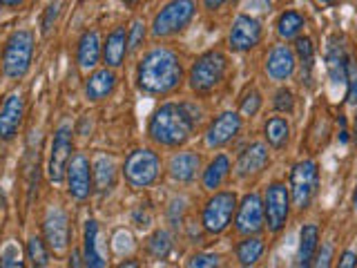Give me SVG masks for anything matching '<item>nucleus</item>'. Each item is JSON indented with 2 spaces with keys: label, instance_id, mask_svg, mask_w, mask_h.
<instances>
[{
  "label": "nucleus",
  "instance_id": "11",
  "mask_svg": "<svg viewBox=\"0 0 357 268\" xmlns=\"http://www.w3.org/2000/svg\"><path fill=\"white\" fill-rule=\"evenodd\" d=\"M45 239L54 253H63L70 244V219L63 208H50L45 217Z\"/></svg>",
  "mask_w": 357,
  "mask_h": 268
},
{
  "label": "nucleus",
  "instance_id": "15",
  "mask_svg": "<svg viewBox=\"0 0 357 268\" xmlns=\"http://www.w3.org/2000/svg\"><path fill=\"white\" fill-rule=\"evenodd\" d=\"M67 186L74 199H87L92 193V174H89V161L83 154H76L67 165Z\"/></svg>",
  "mask_w": 357,
  "mask_h": 268
},
{
  "label": "nucleus",
  "instance_id": "2",
  "mask_svg": "<svg viewBox=\"0 0 357 268\" xmlns=\"http://www.w3.org/2000/svg\"><path fill=\"white\" fill-rule=\"evenodd\" d=\"M197 121L199 117H195L192 105L165 103L150 119V137L167 148H176L190 139V132H192Z\"/></svg>",
  "mask_w": 357,
  "mask_h": 268
},
{
  "label": "nucleus",
  "instance_id": "13",
  "mask_svg": "<svg viewBox=\"0 0 357 268\" xmlns=\"http://www.w3.org/2000/svg\"><path fill=\"white\" fill-rule=\"evenodd\" d=\"M261 40V25L250 16H237L230 29V47L234 52H248Z\"/></svg>",
  "mask_w": 357,
  "mask_h": 268
},
{
  "label": "nucleus",
  "instance_id": "27",
  "mask_svg": "<svg viewBox=\"0 0 357 268\" xmlns=\"http://www.w3.org/2000/svg\"><path fill=\"white\" fill-rule=\"evenodd\" d=\"M94 184L98 193H107L114 186V161L107 156H100L94 163Z\"/></svg>",
  "mask_w": 357,
  "mask_h": 268
},
{
  "label": "nucleus",
  "instance_id": "12",
  "mask_svg": "<svg viewBox=\"0 0 357 268\" xmlns=\"http://www.w3.org/2000/svg\"><path fill=\"white\" fill-rule=\"evenodd\" d=\"M241 130V117L234 112H223L221 117H217L210 123V128L206 132V143L208 148H221V145L230 143Z\"/></svg>",
  "mask_w": 357,
  "mask_h": 268
},
{
  "label": "nucleus",
  "instance_id": "42",
  "mask_svg": "<svg viewBox=\"0 0 357 268\" xmlns=\"http://www.w3.org/2000/svg\"><path fill=\"white\" fill-rule=\"evenodd\" d=\"M226 3H228V0H206V9L215 11V9L223 7V5H226Z\"/></svg>",
  "mask_w": 357,
  "mask_h": 268
},
{
  "label": "nucleus",
  "instance_id": "40",
  "mask_svg": "<svg viewBox=\"0 0 357 268\" xmlns=\"http://www.w3.org/2000/svg\"><path fill=\"white\" fill-rule=\"evenodd\" d=\"M340 266L342 268H351V266H357V255L353 251H346L342 255V260H340Z\"/></svg>",
  "mask_w": 357,
  "mask_h": 268
},
{
  "label": "nucleus",
  "instance_id": "31",
  "mask_svg": "<svg viewBox=\"0 0 357 268\" xmlns=\"http://www.w3.org/2000/svg\"><path fill=\"white\" fill-rule=\"evenodd\" d=\"M261 253H264V241L257 237H248L237 246V260L243 266H252L261 257Z\"/></svg>",
  "mask_w": 357,
  "mask_h": 268
},
{
  "label": "nucleus",
  "instance_id": "3",
  "mask_svg": "<svg viewBox=\"0 0 357 268\" xmlns=\"http://www.w3.org/2000/svg\"><path fill=\"white\" fill-rule=\"evenodd\" d=\"M33 54V34L27 29H20L11 34L7 40V47L3 54V70L9 78H22L29 70Z\"/></svg>",
  "mask_w": 357,
  "mask_h": 268
},
{
  "label": "nucleus",
  "instance_id": "46",
  "mask_svg": "<svg viewBox=\"0 0 357 268\" xmlns=\"http://www.w3.org/2000/svg\"><path fill=\"white\" fill-rule=\"evenodd\" d=\"M126 5H137V3H141V0H123Z\"/></svg>",
  "mask_w": 357,
  "mask_h": 268
},
{
  "label": "nucleus",
  "instance_id": "8",
  "mask_svg": "<svg viewBox=\"0 0 357 268\" xmlns=\"http://www.w3.org/2000/svg\"><path fill=\"white\" fill-rule=\"evenodd\" d=\"M237 208V197L232 193H217L204 208V228L212 234H219L230 226L232 212Z\"/></svg>",
  "mask_w": 357,
  "mask_h": 268
},
{
  "label": "nucleus",
  "instance_id": "24",
  "mask_svg": "<svg viewBox=\"0 0 357 268\" xmlns=\"http://www.w3.org/2000/svg\"><path fill=\"white\" fill-rule=\"evenodd\" d=\"M228 172H230V161H228V156H226V154L215 156V159L210 161L208 170L204 172V186H206L208 190H217V188L223 184V179L228 177Z\"/></svg>",
  "mask_w": 357,
  "mask_h": 268
},
{
  "label": "nucleus",
  "instance_id": "37",
  "mask_svg": "<svg viewBox=\"0 0 357 268\" xmlns=\"http://www.w3.org/2000/svg\"><path fill=\"white\" fill-rule=\"evenodd\" d=\"M293 105H295V100H293V92H290V89H279L275 94V107L279 112H293Z\"/></svg>",
  "mask_w": 357,
  "mask_h": 268
},
{
  "label": "nucleus",
  "instance_id": "9",
  "mask_svg": "<svg viewBox=\"0 0 357 268\" xmlns=\"http://www.w3.org/2000/svg\"><path fill=\"white\" fill-rule=\"evenodd\" d=\"M72 159V128L61 126L56 130V137L52 143V154H50V179L52 181H63V177L67 172V165Z\"/></svg>",
  "mask_w": 357,
  "mask_h": 268
},
{
  "label": "nucleus",
  "instance_id": "33",
  "mask_svg": "<svg viewBox=\"0 0 357 268\" xmlns=\"http://www.w3.org/2000/svg\"><path fill=\"white\" fill-rule=\"evenodd\" d=\"M27 260H31L33 266H47L50 253L45 248V241L40 237H31L27 241Z\"/></svg>",
  "mask_w": 357,
  "mask_h": 268
},
{
  "label": "nucleus",
  "instance_id": "44",
  "mask_svg": "<svg viewBox=\"0 0 357 268\" xmlns=\"http://www.w3.org/2000/svg\"><path fill=\"white\" fill-rule=\"evenodd\" d=\"M315 3H317L319 7H333V5H337L340 0H315Z\"/></svg>",
  "mask_w": 357,
  "mask_h": 268
},
{
  "label": "nucleus",
  "instance_id": "18",
  "mask_svg": "<svg viewBox=\"0 0 357 268\" xmlns=\"http://www.w3.org/2000/svg\"><path fill=\"white\" fill-rule=\"evenodd\" d=\"M268 163V148L264 143H252L250 148H245L239 159H237V174L239 177H250L255 172L264 170Z\"/></svg>",
  "mask_w": 357,
  "mask_h": 268
},
{
  "label": "nucleus",
  "instance_id": "5",
  "mask_svg": "<svg viewBox=\"0 0 357 268\" xmlns=\"http://www.w3.org/2000/svg\"><path fill=\"white\" fill-rule=\"evenodd\" d=\"M195 16L192 0H172L167 3L154 18L152 34L154 36H170V34L181 31Z\"/></svg>",
  "mask_w": 357,
  "mask_h": 268
},
{
  "label": "nucleus",
  "instance_id": "39",
  "mask_svg": "<svg viewBox=\"0 0 357 268\" xmlns=\"http://www.w3.org/2000/svg\"><path fill=\"white\" fill-rule=\"evenodd\" d=\"M59 7H61V3H52V5L47 7V14H45V20H43V34H50V29H52V25H54V20H56V16H59Z\"/></svg>",
  "mask_w": 357,
  "mask_h": 268
},
{
  "label": "nucleus",
  "instance_id": "41",
  "mask_svg": "<svg viewBox=\"0 0 357 268\" xmlns=\"http://www.w3.org/2000/svg\"><path fill=\"white\" fill-rule=\"evenodd\" d=\"M317 266H328L331 264V246H324V251L319 253V257H317V262H315Z\"/></svg>",
  "mask_w": 357,
  "mask_h": 268
},
{
  "label": "nucleus",
  "instance_id": "47",
  "mask_svg": "<svg viewBox=\"0 0 357 268\" xmlns=\"http://www.w3.org/2000/svg\"><path fill=\"white\" fill-rule=\"evenodd\" d=\"M0 208H5V195L0 193Z\"/></svg>",
  "mask_w": 357,
  "mask_h": 268
},
{
  "label": "nucleus",
  "instance_id": "1",
  "mask_svg": "<svg viewBox=\"0 0 357 268\" xmlns=\"http://www.w3.org/2000/svg\"><path fill=\"white\" fill-rule=\"evenodd\" d=\"M181 63L170 50H152L139 65V87L148 94H167L181 83Z\"/></svg>",
  "mask_w": 357,
  "mask_h": 268
},
{
  "label": "nucleus",
  "instance_id": "48",
  "mask_svg": "<svg viewBox=\"0 0 357 268\" xmlns=\"http://www.w3.org/2000/svg\"><path fill=\"white\" fill-rule=\"evenodd\" d=\"M355 210H357V190H355Z\"/></svg>",
  "mask_w": 357,
  "mask_h": 268
},
{
  "label": "nucleus",
  "instance_id": "17",
  "mask_svg": "<svg viewBox=\"0 0 357 268\" xmlns=\"http://www.w3.org/2000/svg\"><path fill=\"white\" fill-rule=\"evenodd\" d=\"M266 72L271 74L275 81H286L288 76L295 72V54L290 52L286 45H277L271 50L266 61Z\"/></svg>",
  "mask_w": 357,
  "mask_h": 268
},
{
  "label": "nucleus",
  "instance_id": "4",
  "mask_svg": "<svg viewBox=\"0 0 357 268\" xmlns=\"http://www.w3.org/2000/svg\"><path fill=\"white\" fill-rule=\"evenodd\" d=\"M223 74H226V59H223V54L208 52L190 70V87L199 94H206L221 83Z\"/></svg>",
  "mask_w": 357,
  "mask_h": 268
},
{
  "label": "nucleus",
  "instance_id": "10",
  "mask_svg": "<svg viewBox=\"0 0 357 268\" xmlns=\"http://www.w3.org/2000/svg\"><path fill=\"white\" fill-rule=\"evenodd\" d=\"M288 190L282 184H273L266 193V226L271 232H279L288 219Z\"/></svg>",
  "mask_w": 357,
  "mask_h": 268
},
{
  "label": "nucleus",
  "instance_id": "19",
  "mask_svg": "<svg viewBox=\"0 0 357 268\" xmlns=\"http://www.w3.org/2000/svg\"><path fill=\"white\" fill-rule=\"evenodd\" d=\"M128 54V34L123 27H116L109 34L105 40V50H103V59L109 67H119Z\"/></svg>",
  "mask_w": 357,
  "mask_h": 268
},
{
  "label": "nucleus",
  "instance_id": "16",
  "mask_svg": "<svg viewBox=\"0 0 357 268\" xmlns=\"http://www.w3.org/2000/svg\"><path fill=\"white\" fill-rule=\"evenodd\" d=\"M22 114H25V105H22V98L18 94L7 96V100L0 107V139H14L16 132L22 123Z\"/></svg>",
  "mask_w": 357,
  "mask_h": 268
},
{
  "label": "nucleus",
  "instance_id": "22",
  "mask_svg": "<svg viewBox=\"0 0 357 268\" xmlns=\"http://www.w3.org/2000/svg\"><path fill=\"white\" fill-rule=\"evenodd\" d=\"M76 59H78V65H81L83 70H92V67H96V63L100 59V43H98L96 31H87L81 38Z\"/></svg>",
  "mask_w": 357,
  "mask_h": 268
},
{
  "label": "nucleus",
  "instance_id": "7",
  "mask_svg": "<svg viewBox=\"0 0 357 268\" xmlns=\"http://www.w3.org/2000/svg\"><path fill=\"white\" fill-rule=\"evenodd\" d=\"M317 163L315 161H299L290 172V193L299 210L310 206L312 197L317 193Z\"/></svg>",
  "mask_w": 357,
  "mask_h": 268
},
{
  "label": "nucleus",
  "instance_id": "35",
  "mask_svg": "<svg viewBox=\"0 0 357 268\" xmlns=\"http://www.w3.org/2000/svg\"><path fill=\"white\" fill-rule=\"evenodd\" d=\"M259 105H261V98H259V94L252 92L250 94H245V98H243V103H241V114L243 117H255L257 112H259Z\"/></svg>",
  "mask_w": 357,
  "mask_h": 268
},
{
  "label": "nucleus",
  "instance_id": "36",
  "mask_svg": "<svg viewBox=\"0 0 357 268\" xmlns=\"http://www.w3.org/2000/svg\"><path fill=\"white\" fill-rule=\"evenodd\" d=\"M145 38V22L143 20H134V25L128 34V45H130V50H137L141 40Z\"/></svg>",
  "mask_w": 357,
  "mask_h": 268
},
{
  "label": "nucleus",
  "instance_id": "43",
  "mask_svg": "<svg viewBox=\"0 0 357 268\" xmlns=\"http://www.w3.org/2000/svg\"><path fill=\"white\" fill-rule=\"evenodd\" d=\"M22 3H25V0H0V5H5V7H18Z\"/></svg>",
  "mask_w": 357,
  "mask_h": 268
},
{
  "label": "nucleus",
  "instance_id": "30",
  "mask_svg": "<svg viewBox=\"0 0 357 268\" xmlns=\"http://www.w3.org/2000/svg\"><path fill=\"white\" fill-rule=\"evenodd\" d=\"M295 50L301 63V81L310 83V72H312V61H315V50H312L310 38H297Z\"/></svg>",
  "mask_w": 357,
  "mask_h": 268
},
{
  "label": "nucleus",
  "instance_id": "32",
  "mask_svg": "<svg viewBox=\"0 0 357 268\" xmlns=\"http://www.w3.org/2000/svg\"><path fill=\"white\" fill-rule=\"evenodd\" d=\"M148 251L152 257H156V260H163V257H167V253L172 251V239L170 234H167L165 230H156L150 241H148Z\"/></svg>",
  "mask_w": 357,
  "mask_h": 268
},
{
  "label": "nucleus",
  "instance_id": "34",
  "mask_svg": "<svg viewBox=\"0 0 357 268\" xmlns=\"http://www.w3.org/2000/svg\"><path fill=\"white\" fill-rule=\"evenodd\" d=\"M346 83H349V103H357V63L346 56Z\"/></svg>",
  "mask_w": 357,
  "mask_h": 268
},
{
  "label": "nucleus",
  "instance_id": "29",
  "mask_svg": "<svg viewBox=\"0 0 357 268\" xmlns=\"http://www.w3.org/2000/svg\"><path fill=\"white\" fill-rule=\"evenodd\" d=\"M288 132H290V128H288L286 119H282V117H275L266 123V139L273 148H284L288 141Z\"/></svg>",
  "mask_w": 357,
  "mask_h": 268
},
{
  "label": "nucleus",
  "instance_id": "45",
  "mask_svg": "<svg viewBox=\"0 0 357 268\" xmlns=\"http://www.w3.org/2000/svg\"><path fill=\"white\" fill-rule=\"evenodd\" d=\"M78 260H81V255L74 253V255H72V266H81V262H78Z\"/></svg>",
  "mask_w": 357,
  "mask_h": 268
},
{
  "label": "nucleus",
  "instance_id": "21",
  "mask_svg": "<svg viewBox=\"0 0 357 268\" xmlns=\"http://www.w3.org/2000/svg\"><path fill=\"white\" fill-rule=\"evenodd\" d=\"M116 85V76L112 74L109 70H98L94 72L92 76H89V81L85 85V94L89 100H100L105 98L112 89H114Z\"/></svg>",
  "mask_w": 357,
  "mask_h": 268
},
{
  "label": "nucleus",
  "instance_id": "38",
  "mask_svg": "<svg viewBox=\"0 0 357 268\" xmlns=\"http://www.w3.org/2000/svg\"><path fill=\"white\" fill-rule=\"evenodd\" d=\"M188 266H206V268H212V266H219V257L217 255H206V253H201V255H195L192 260L188 262Z\"/></svg>",
  "mask_w": 357,
  "mask_h": 268
},
{
  "label": "nucleus",
  "instance_id": "26",
  "mask_svg": "<svg viewBox=\"0 0 357 268\" xmlns=\"http://www.w3.org/2000/svg\"><path fill=\"white\" fill-rule=\"evenodd\" d=\"M96 234H98V226L94 219H89L85 223V264L92 266V268H100L105 266L103 257L98 255L96 251Z\"/></svg>",
  "mask_w": 357,
  "mask_h": 268
},
{
  "label": "nucleus",
  "instance_id": "28",
  "mask_svg": "<svg viewBox=\"0 0 357 268\" xmlns=\"http://www.w3.org/2000/svg\"><path fill=\"white\" fill-rule=\"evenodd\" d=\"M301 29H304V16L297 11H284L277 20V31L282 38H295Z\"/></svg>",
  "mask_w": 357,
  "mask_h": 268
},
{
  "label": "nucleus",
  "instance_id": "14",
  "mask_svg": "<svg viewBox=\"0 0 357 268\" xmlns=\"http://www.w3.org/2000/svg\"><path fill=\"white\" fill-rule=\"evenodd\" d=\"M264 204L257 195H245L237 212V230L241 234H255L264 228Z\"/></svg>",
  "mask_w": 357,
  "mask_h": 268
},
{
  "label": "nucleus",
  "instance_id": "6",
  "mask_svg": "<svg viewBox=\"0 0 357 268\" xmlns=\"http://www.w3.org/2000/svg\"><path fill=\"white\" fill-rule=\"evenodd\" d=\"M161 170V161L152 150H137L126 161V179L134 188H148Z\"/></svg>",
  "mask_w": 357,
  "mask_h": 268
},
{
  "label": "nucleus",
  "instance_id": "23",
  "mask_svg": "<svg viewBox=\"0 0 357 268\" xmlns=\"http://www.w3.org/2000/svg\"><path fill=\"white\" fill-rule=\"evenodd\" d=\"M317 241H319V230L315 223H308V226L301 228L299 234V266H310L312 257L317 253Z\"/></svg>",
  "mask_w": 357,
  "mask_h": 268
},
{
  "label": "nucleus",
  "instance_id": "25",
  "mask_svg": "<svg viewBox=\"0 0 357 268\" xmlns=\"http://www.w3.org/2000/svg\"><path fill=\"white\" fill-rule=\"evenodd\" d=\"M326 67L333 78V83H346V56L340 45H331L326 54Z\"/></svg>",
  "mask_w": 357,
  "mask_h": 268
},
{
  "label": "nucleus",
  "instance_id": "20",
  "mask_svg": "<svg viewBox=\"0 0 357 268\" xmlns=\"http://www.w3.org/2000/svg\"><path fill=\"white\" fill-rule=\"evenodd\" d=\"M199 170V156L195 152H181L170 161V177L174 181H192Z\"/></svg>",
  "mask_w": 357,
  "mask_h": 268
}]
</instances>
